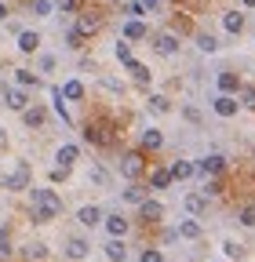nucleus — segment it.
<instances>
[{"label":"nucleus","instance_id":"nucleus-1","mask_svg":"<svg viewBox=\"0 0 255 262\" xmlns=\"http://www.w3.org/2000/svg\"><path fill=\"white\" fill-rule=\"evenodd\" d=\"M62 211V201H58V193L55 189H33V222H51L55 215Z\"/></svg>","mask_w":255,"mask_h":262},{"label":"nucleus","instance_id":"nucleus-2","mask_svg":"<svg viewBox=\"0 0 255 262\" xmlns=\"http://www.w3.org/2000/svg\"><path fill=\"white\" fill-rule=\"evenodd\" d=\"M142 171H146V160H142V153H124V160H120V175L135 182Z\"/></svg>","mask_w":255,"mask_h":262},{"label":"nucleus","instance_id":"nucleus-3","mask_svg":"<svg viewBox=\"0 0 255 262\" xmlns=\"http://www.w3.org/2000/svg\"><path fill=\"white\" fill-rule=\"evenodd\" d=\"M73 29H80L84 37H95V33L102 29V15H99V11H80V15H77V26H73Z\"/></svg>","mask_w":255,"mask_h":262},{"label":"nucleus","instance_id":"nucleus-4","mask_svg":"<svg viewBox=\"0 0 255 262\" xmlns=\"http://www.w3.org/2000/svg\"><path fill=\"white\" fill-rule=\"evenodd\" d=\"M4 189H29V164L18 160V168L4 179Z\"/></svg>","mask_w":255,"mask_h":262},{"label":"nucleus","instance_id":"nucleus-5","mask_svg":"<svg viewBox=\"0 0 255 262\" xmlns=\"http://www.w3.org/2000/svg\"><path fill=\"white\" fill-rule=\"evenodd\" d=\"M153 48H157V55H175L179 51V37H175V33H157Z\"/></svg>","mask_w":255,"mask_h":262},{"label":"nucleus","instance_id":"nucleus-6","mask_svg":"<svg viewBox=\"0 0 255 262\" xmlns=\"http://www.w3.org/2000/svg\"><path fill=\"white\" fill-rule=\"evenodd\" d=\"M161 215H164V204L161 201H142L139 204V219L142 222H161Z\"/></svg>","mask_w":255,"mask_h":262},{"label":"nucleus","instance_id":"nucleus-7","mask_svg":"<svg viewBox=\"0 0 255 262\" xmlns=\"http://www.w3.org/2000/svg\"><path fill=\"white\" fill-rule=\"evenodd\" d=\"M197 171H208V175H222V171H226V160H222L219 153H211V157H204V160L197 164Z\"/></svg>","mask_w":255,"mask_h":262},{"label":"nucleus","instance_id":"nucleus-8","mask_svg":"<svg viewBox=\"0 0 255 262\" xmlns=\"http://www.w3.org/2000/svg\"><path fill=\"white\" fill-rule=\"evenodd\" d=\"M4 98H8V106H11V110H18V113L29 106V98H26V91H22V88H4Z\"/></svg>","mask_w":255,"mask_h":262},{"label":"nucleus","instance_id":"nucleus-9","mask_svg":"<svg viewBox=\"0 0 255 262\" xmlns=\"http://www.w3.org/2000/svg\"><path fill=\"white\" fill-rule=\"evenodd\" d=\"M22 120H26V127H44L48 113H44L40 106H29V110H22Z\"/></svg>","mask_w":255,"mask_h":262},{"label":"nucleus","instance_id":"nucleus-10","mask_svg":"<svg viewBox=\"0 0 255 262\" xmlns=\"http://www.w3.org/2000/svg\"><path fill=\"white\" fill-rule=\"evenodd\" d=\"M172 179H175V175H172V168H157V171L150 175V189H168V186H172Z\"/></svg>","mask_w":255,"mask_h":262},{"label":"nucleus","instance_id":"nucleus-11","mask_svg":"<svg viewBox=\"0 0 255 262\" xmlns=\"http://www.w3.org/2000/svg\"><path fill=\"white\" fill-rule=\"evenodd\" d=\"M222 29L237 37V33L244 29V15H241V11H226V15H222Z\"/></svg>","mask_w":255,"mask_h":262},{"label":"nucleus","instance_id":"nucleus-12","mask_svg":"<svg viewBox=\"0 0 255 262\" xmlns=\"http://www.w3.org/2000/svg\"><path fill=\"white\" fill-rule=\"evenodd\" d=\"M77 219H80V226H99V222H102V211L95 208V204H84V208L77 211Z\"/></svg>","mask_w":255,"mask_h":262},{"label":"nucleus","instance_id":"nucleus-13","mask_svg":"<svg viewBox=\"0 0 255 262\" xmlns=\"http://www.w3.org/2000/svg\"><path fill=\"white\" fill-rule=\"evenodd\" d=\"M106 258H110V262H124V258H128V248H124L120 237H113V241L106 244Z\"/></svg>","mask_w":255,"mask_h":262},{"label":"nucleus","instance_id":"nucleus-14","mask_svg":"<svg viewBox=\"0 0 255 262\" xmlns=\"http://www.w3.org/2000/svg\"><path fill=\"white\" fill-rule=\"evenodd\" d=\"M161 146H164V135L157 127H146L142 131V149H161Z\"/></svg>","mask_w":255,"mask_h":262},{"label":"nucleus","instance_id":"nucleus-15","mask_svg":"<svg viewBox=\"0 0 255 262\" xmlns=\"http://www.w3.org/2000/svg\"><path fill=\"white\" fill-rule=\"evenodd\" d=\"M128 73L135 77V84H139V88H146V84H150V77H153V73L146 70L142 62H128Z\"/></svg>","mask_w":255,"mask_h":262},{"label":"nucleus","instance_id":"nucleus-16","mask_svg":"<svg viewBox=\"0 0 255 262\" xmlns=\"http://www.w3.org/2000/svg\"><path fill=\"white\" fill-rule=\"evenodd\" d=\"M84 139H88V142H95V146H106V142H110V135H106L99 124H88V127H84Z\"/></svg>","mask_w":255,"mask_h":262},{"label":"nucleus","instance_id":"nucleus-17","mask_svg":"<svg viewBox=\"0 0 255 262\" xmlns=\"http://www.w3.org/2000/svg\"><path fill=\"white\" fill-rule=\"evenodd\" d=\"M106 229H110V237H124L128 233V219L124 215H110L106 219Z\"/></svg>","mask_w":255,"mask_h":262},{"label":"nucleus","instance_id":"nucleus-18","mask_svg":"<svg viewBox=\"0 0 255 262\" xmlns=\"http://www.w3.org/2000/svg\"><path fill=\"white\" fill-rule=\"evenodd\" d=\"M215 113H219V117H233V113H237V102H233L230 95H219V98H215Z\"/></svg>","mask_w":255,"mask_h":262},{"label":"nucleus","instance_id":"nucleus-19","mask_svg":"<svg viewBox=\"0 0 255 262\" xmlns=\"http://www.w3.org/2000/svg\"><path fill=\"white\" fill-rule=\"evenodd\" d=\"M237 88H241L237 73H219V91H222V95H233Z\"/></svg>","mask_w":255,"mask_h":262},{"label":"nucleus","instance_id":"nucleus-20","mask_svg":"<svg viewBox=\"0 0 255 262\" xmlns=\"http://www.w3.org/2000/svg\"><path fill=\"white\" fill-rule=\"evenodd\" d=\"M18 48L22 51H37L40 48V37H37L33 29H26V33H18Z\"/></svg>","mask_w":255,"mask_h":262},{"label":"nucleus","instance_id":"nucleus-21","mask_svg":"<svg viewBox=\"0 0 255 262\" xmlns=\"http://www.w3.org/2000/svg\"><path fill=\"white\" fill-rule=\"evenodd\" d=\"M77 157H80V149H77V146H62L55 160H58V164H66V168H73V164H77Z\"/></svg>","mask_w":255,"mask_h":262},{"label":"nucleus","instance_id":"nucleus-22","mask_svg":"<svg viewBox=\"0 0 255 262\" xmlns=\"http://www.w3.org/2000/svg\"><path fill=\"white\" fill-rule=\"evenodd\" d=\"M124 37H128V40H142V37H146V26H142L139 18H132V22L124 26Z\"/></svg>","mask_w":255,"mask_h":262},{"label":"nucleus","instance_id":"nucleus-23","mask_svg":"<svg viewBox=\"0 0 255 262\" xmlns=\"http://www.w3.org/2000/svg\"><path fill=\"white\" fill-rule=\"evenodd\" d=\"M204 204H208V201H204V193H189V196H186V211H189V215H201Z\"/></svg>","mask_w":255,"mask_h":262},{"label":"nucleus","instance_id":"nucleus-24","mask_svg":"<svg viewBox=\"0 0 255 262\" xmlns=\"http://www.w3.org/2000/svg\"><path fill=\"white\" fill-rule=\"evenodd\" d=\"M179 237H186V241H197V237H201V226H197L194 219H186V222L179 226Z\"/></svg>","mask_w":255,"mask_h":262},{"label":"nucleus","instance_id":"nucleus-25","mask_svg":"<svg viewBox=\"0 0 255 262\" xmlns=\"http://www.w3.org/2000/svg\"><path fill=\"white\" fill-rule=\"evenodd\" d=\"M124 201H132V204H142V201H146V189H142L139 182H132V186L124 189Z\"/></svg>","mask_w":255,"mask_h":262},{"label":"nucleus","instance_id":"nucleus-26","mask_svg":"<svg viewBox=\"0 0 255 262\" xmlns=\"http://www.w3.org/2000/svg\"><path fill=\"white\" fill-rule=\"evenodd\" d=\"M62 95L73 98V102H80V98H84V84H80V80H70L66 88H62Z\"/></svg>","mask_w":255,"mask_h":262},{"label":"nucleus","instance_id":"nucleus-27","mask_svg":"<svg viewBox=\"0 0 255 262\" xmlns=\"http://www.w3.org/2000/svg\"><path fill=\"white\" fill-rule=\"evenodd\" d=\"M194 171H197V168H194L189 160H179V164H172V175H175V179H189Z\"/></svg>","mask_w":255,"mask_h":262},{"label":"nucleus","instance_id":"nucleus-28","mask_svg":"<svg viewBox=\"0 0 255 262\" xmlns=\"http://www.w3.org/2000/svg\"><path fill=\"white\" fill-rule=\"evenodd\" d=\"M66 255H70V258H84V255H88V241H70V244H66Z\"/></svg>","mask_w":255,"mask_h":262},{"label":"nucleus","instance_id":"nucleus-29","mask_svg":"<svg viewBox=\"0 0 255 262\" xmlns=\"http://www.w3.org/2000/svg\"><path fill=\"white\" fill-rule=\"evenodd\" d=\"M150 110H153V113H168V110H172V102H168L164 95H153V98H150Z\"/></svg>","mask_w":255,"mask_h":262},{"label":"nucleus","instance_id":"nucleus-30","mask_svg":"<svg viewBox=\"0 0 255 262\" xmlns=\"http://www.w3.org/2000/svg\"><path fill=\"white\" fill-rule=\"evenodd\" d=\"M117 58H120L124 66H128V62H135V58H132V44H128V37H124V40L117 44Z\"/></svg>","mask_w":255,"mask_h":262},{"label":"nucleus","instance_id":"nucleus-31","mask_svg":"<svg viewBox=\"0 0 255 262\" xmlns=\"http://www.w3.org/2000/svg\"><path fill=\"white\" fill-rule=\"evenodd\" d=\"M44 255H48V248H44V244H29V248H26V258H33V262H40Z\"/></svg>","mask_w":255,"mask_h":262},{"label":"nucleus","instance_id":"nucleus-32","mask_svg":"<svg viewBox=\"0 0 255 262\" xmlns=\"http://www.w3.org/2000/svg\"><path fill=\"white\" fill-rule=\"evenodd\" d=\"M51 8H55V0H33V11H37V15H44V18L51 15Z\"/></svg>","mask_w":255,"mask_h":262},{"label":"nucleus","instance_id":"nucleus-33","mask_svg":"<svg viewBox=\"0 0 255 262\" xmlns=\"http://www.w3.org/2000/svg\"><path fill=\"white\" fill-rule=\"evenodd\" d=\"M18 84H22V88H37V73H29V70H18Z\"/></svg>","mask_w":255,"mask_h":262},{"label":"nucleus","instance_id":"nucleus-34","mask_svg":"<svg viewBox=\"0 0 255 262\" xmlns=\"http://www.w3.org/2000/svg\"><path fill=\"white\" fill-rule=\"evenodd\" d=\"M197 48H201V51H215L219 44H215V37H208V33H201V37H197Z\"/></svg>","mask_w":255,"mask_h":262},{"label":"nucleus","instance_id":"nucleus-35","mask_svg":"<svg viewBox=\"0 0 255 262\" xmlns=\"http://www.w3.org/2000/svg\"><path fill=\"white\" fill-rule=\"evenodd\" d=\"M226 255H230V258H244V244H237V241H226Z\"/></svg>","mask_w":255,"mask_h":262},{"label":"nucleus","instance_id":"nucleus-36","mask_svg":"<svg viewBox=\"0 0 255 262\" xmlns=\"http://www.w3.org/2000/svg\"><path fill=\"white\" fill-rule=\"evenodd\" d=\"M241 106L255 110V88H244V91H241Z\"/></svg>","mask_w":255,"mask_h":262},{"label":"nucleus","instance_id":"nucleus-37","mask_svg":"<svg viewBox=\"0 0 255 262\" xmlns=\"http://www.w3.org/2000/svg\"><path fill=\"white\" fill-rule=\"evenodd\" d=\"M142 262H164V255L157 248H142Z\"/></svg>","mask_w":255,"mask_h":262},{"label":"nucleus","instance_id":"nucleus-38","mask_svg":"<svg viewBox=\"0 0 255 262\" xmlns=\"http://www.w3.org/2000/svg\"><path fill=\"white\" fill-rule=\"evenodd\" d=\"M241 222H244V226H255V204L241 208Z\"/></svg>","mask_w":255,"mask_h":262},{"label":"nucleus","instance_id":"nucleus-39","mask_svg":"<svg viewBox=\"0 0 255 262\" xmlns=\"http://www.w3.org/2000/svg\"><path fill=\"white\" fill-rule=\"evenodd\" d=\"M66 175H70V168H66V164H58V168H51V182H62Z\"/></svg>","mask_w":255,"mask_h":262},{"label":"nucleus","instance_id":"nucleus-40","mask_svg":"<svg viewBox=\"0 0 255 262\" xmlns=\"http://www.w3.org/2000/svg\"><path fill=\"white\" fill-rule=\"evenodd\" d=\"M58 11H77V0H55Z\"/></svg>","mask_w":255,"mask_h":262},{"label":"nucleus","instance_id":"nucleus-41","mask_svg":"<svg viewBox=\"0 0 255 262\" xmlns=\"http://www.w3.org/2000/svg\"><path fill=\"white\" fill-rule=\"evenodd\" d=\"M40 70H44V73H51V70H55V58H51V55H44V58H40Z\"/></svg>","mask_w":255,"mask_h":262},{"label":"nucleus","instance_id":"nucleus-42","mask_svg":"<svg viewBox=\"0 0 255 262\" xmlns=\"http://www.w3.org/2000/svg\"><path fill=\"white\" fill-rule=\"evenodd\" d=\"M139 4H142L146 11H161V0H139Z\"/></svg>","mask_w":255,"mask_h":262},{"label":"nucleus","instance_id":"nucleus-43","mask_svg":"<svg viewBox=\"0 0 255 262\" xmlns=\"http://www.w3.org/2000/svg\"><path fill=\"white\" fill-rule=\"evenodd\" d=\"M8 255H11V244H8L4 237H0V258H8Z\"/></svg>","mask_w":255,"mask_h":262},{"label":"nucleus","instance_id":"nucleus-44","mask_svg":"<svg viewBox=\"0 0 255 262\" xmlns=\"http://www.w3.org/2000/svg\"><path fill=\"white\" fill-rule=\"evenodd\" d=\"M8 18V4H4V0H0V22H4Z\"/></svg>","mask_w":255,"mask_h":262},{"label":"nucleus","instance_id":"nucleus-45","mask_svg":"<svg viewBox=\"0 0 255 262\" xmlns=\"http://www.w3.org/2000/svg\"><path fill=\"white\" fill-rule=\"evenodd\" d=\"M4 142H8V139H4V127H0V146H4Z\"/></svg>","mask_w":255,"mask_h":262},{"label":"nucleus","instance_id":"nucleus-46","mask_svg":"<svg viewBox=\"0 0 255 262\" xmlns=\"http://www.w3.org/2000/svg\"><path fill=\"white\" fill-rule=\"evenodd\" d=\"M241 4H248V8H255V0H241Z\"/></svg>","mask_w":255,"mask_h":262}]
</instances>
